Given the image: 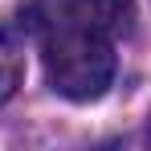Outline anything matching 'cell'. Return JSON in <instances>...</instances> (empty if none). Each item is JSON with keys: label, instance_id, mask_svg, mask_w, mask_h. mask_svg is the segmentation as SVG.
Listing matches in <instances>:
<instances>
[{"label": "cell", "instance_id": "6da1fadb", "mask_svg": "<svg viewBox=\"0 0 151 151\" xmlns=\"http://www.w3.org/2000/svg\"><path fill=\"white\" fill-rule=\"evenodd\" d=\"M29 29L41 41V57H45V78L49 86L70 102H90L102 98L110 78H114V45L106 33H94L86 25L61 21L41 12L37 4L25 8Z\"/></svg>", "mask_w": 151, "mask_h": 151}, {"label": "cell", "instance_id": "7a4b0ae2", "mask_svg": "<svg viewBox=\"0 0 151 151\" xmlns=\"http://www.w3.org/2000/svg\"><path fill=\"white\" fill-rule=\"evenodd\" d=\"M37 8L61 21L86 25L94 33H106L110 41L123 37L135 21V0H37Z\"/></svg>", "mask_w": 151, "mask_h": 151}, {"label": "cell", "instance_id": "3957f363", "mask_svg": "<svg viewBox=\"0 0 151 151\" xmlns=\"http://www.w3.org/2000/svg\"><path fill=\"white\" fill-rule=\"evenodd\" d=\"M25 74V53H21V33L0 21V102H8Z\"/></svg>", "mask_w": 151, "mask_h": 151}]
</instances>
